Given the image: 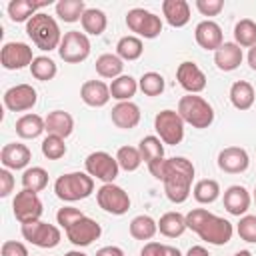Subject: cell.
Here are the masks:
<instances>
[{
  "label": "cell",
  "instance_id": "1",
  "mask_svg": "<svg viewBox=\"0 0 256 256\" xmlns=\"http://www.w3.org/2000/svg\"><path fill=\"white\" fill-rule=\"evenodd\" d=\"M192 180H194V164L188 158H184V156L166 158L162 184H164L166 198L170 202H174V204L186 202L190 196V190H192Z\"/></svg>",
  "mask_w": 256,
  "mask_h": 256
},
{
  "label": "cell",
  "instance_id": "2",
  "mask_svg": "<svg viewBox=\"0 0 256 256\" xmlns=\"http://www.w3.org/2000/svg\"><path fill=\"white\" fill-rule=\"evenodd\" d=\"M186 226L196 232L204 242L214 246H224L232 240L234 228L226 218H220L206 208H192L186 214Z\"/></svg>",
  "mask_w": 256,
  "mask_h": 256
},
{
  "label": "cell",
  "instance_id": "3",
  "mask_svg": "<svg viewBox=\"0 0 256 256\" xmlns=\"http://www.w3.org/2000/svg\"><path fill=\"white\" fill-rule=\"evenodd\" d=\"M26 34L28 38L34 42L36 48L44 50V52H50V50H56L62 42V32H60V26L58 22L44 14V12H38L34 14L28 22H26Z\"/></svg>",
  "mask_w": 256,
  "mask_h": 256
},
{
  "label": "cell",
  "instance_id": "4",
  "mask_svg": "<svg viewBox=\"0 0 256 256\" xmlns=\"http://www.w3.org/2000/svg\"><path fill=\"white\" fill-rule=\"evenodd\" d=\"M54 192L64 202L84 200L94 192V178L88 172H68L56 178Z\"/></svg>",
  "mask_w": 256,
  "mask_h": 256
},
{
  "label": "cell",
  "instance_id": "5",
  "mask_svg": "<svg viewBox=\"0 0 256 256\" xmlns=\"http://www.w3.org/2000/svg\"><path fill=\"white\" fill-rule=\"evenodd\" d=\"M176 112L180 114L184 124H190L192 128H198V130L208 128L214 122V108L208 104V100H204L198 94L182 96Z\"/></svg>",
  "mask_w": 256,
  "mask_h": 256
},
{
  "label": "cell",
  "instance_id": "6",
  "mask_svg": "<svg viewBox=\"0 0 256 256\" xmlns=\"http://www.w3.org/2000/svg\"><path fill=\"white\" fill-rule=\"evenodd\" d=\"M154 130L164 144L176 146L184 138V120L176 110H162L154 116Z\"/></svg>",
  "mask_w": 256,
  "mask_h": 256
},
{
  "label": "cell",
  "instance_id": "7",
  "mask_svg": "<svg viewBox=\"0 0 256 256\" xmlns=\"http://www.w3.org/2000/svg\"><path fill=\"white\" fill-rule=\"evenodd\" d=\"M126 26L138 36V38H156L162 32V20L150 10L144 8H132L126 14Z\"/></svg>",
  "mask_w": 256,
  "mask_h": 256
},
{
  "label": "cell",
  "instance_id": "8",
  "mask_svg": "<svg viewBox=\"0 0 256 256\" xmlns=\"http://www.w3.org/2000/svg\"><path fill=\"white\" fill-rule=\"evenodd\" d=\"M58 54L66 64H80L90 56V40L80 30H70L62 36Z\"/></svg>",
  "mask_w": 256,
  "mask_h": 256
},
{
  "label": "cell",
  "instance_id": "9",
  "mask_svg": "<svg viewBox=\"0 0 256 256\" xmlns=\"http://www.w3.org/2000/svg\"><path fill=\"white\" fill-rule=\"evenodd\" d=\"M84 168L86 172L96 178V180H102L104 184H112L120 172V166H118V160L116 156L104 152V150H98V152H92L86 156L84 160Z\"/></svg>",
  "mask_w": 256,
  "mask_h": 256
},
{
  "label": "cell",
  "instance_id": "10",
  "mask_svg": "<svg viewBox=\"0 0 256 256\" xmlns=\"http://www.w3.org/2000/svg\"><path fill=\"white\" fill-rule=\"evenodd\" d=\"M22 236H24V240H28L30 244H34L38 248H56L62 240L58 226L42 222V220L22 224Z\"/></svg>",
  "mask_w": 256,
  "mask_h": 256
},
{
  "label": "cell",
  "instance_id": "11",
  "mask_svg": "<svg viewBox=\"0 0 256 256\" xmlns=\"http://www.w3.org/2000/svg\"><path fill=\"white\" fill-rule=\"evenodd\" d=\"M96 200H98V206L104 212L114 214V216H122L130 208V196H128V192L124 188L116 186L114 182L112 184H102L96 190Z\"/></svg>",
  "mask_w": 256,
  "mask_h": 256
},
{
  "label": "cell",
  "instance_id": "12",
  "mask_svg": "<svg viewBox=\"0 0 256 256\" xmlns=\"http://www.w3.org/2000/svg\"><path fill=\"white\" fill-rule=\"evenodd\" d=\"M12 212H14V218L20 224H26V222L40 220V216L44 212V206H42V200L38 198L36 192H30V190L22 188L12 200Z\"/></svg>",
  "mask_w": 256,
  "mask_h": 256
},
{
  "label": "cell",
  "instance_id": "13",
  "mask_svg": "<svg viewBox=\"0 0 256 256\" xmlns=\"http://www.w3.org/2000/svg\"><path fill=\"white\" fill-rule=\"evenodd\" d=\"M32 48L24 42H6L0 50V62L6 70H22L34 62Z\"/></svg>",
  "mask_w": 256,
  "mask_h": 256
},
{
  "label": "cell",
  "instance_id": "14",
  "mask_svg": "<svg viewBox=\"0 0 256 256\" xmlns=\"http://www.w3.org/2000/svg\"><path fill=\"white\" fill-rule=\"evenodd\" d=\"M66 238L74 244V246H90L94 240L100 238L102 234V228L96 220L88 218L86 214L82 218H78L74 224H70L66 230Z\"/></svg>",
  "mask_w": 256,
  "mask_h": 256
},
{
  "label": "cell",
  "instance_id": "15",
  "mask_svg": "<svg viewBox=\"0 0 256 256\" xmlns=\"http://www.w3.org/2000/svg\"><path fill=\"white\" fill-rule=\"evenodd\" d=\"M38 102V92L30 84H16L4 92V106L10 112H26L32 110Z\"/></svg>",
  "mask_w": 256,
  "mask_h": 256
},
{
  "label": "cell",
  "instance_id": "16",
  "mask_svg": "<svg viewBox=\"0 0 256 256\" xmlns=\"http://www.w3.org/2000/svg\"><path fill=\"white\" fill-rule=\"evenodd\" d=\"M176 80L188 94H200L206 88V74L194 62H182L176 68Z\"/></svg>",
  "mask_w": 256,
  "mask_h": 256
},
{
  "label": "cell",
  "instance_id": "17",
  "mask_svg": "<svg viewBox=\"0 0 256 256\" xmlns=\"http://www.w3.org/2000/svg\"><path fill=\"white\" fill-rule=\"evenodd\" d=\"M250 164L248 152L240 146H228L218 154V168L228 174H242Z\"/></svg>",
  "mask_w": 256,
  "mask_h": 256
},
{
  "label": "cell",
  "instance_id": "18",
  "mask_svg": "<svg viewBox=\"0 0 256 256\" xmlns=\"http://www.w3.org/2000/svg\"><path fill=\"white\" fill-rule=\"evenodd\" d=\"M194 38H196L198 46L204 48V50H214L216 52L224 44L222 28L214 20H202V22H198L196 28H194Z\"/></svg>",
  "mask_w": 256,
  "mask_h": 256
},
{
  "label": "cell",
  "instance_id": "19",
  "mask_svg": "<svg viewBox=\"0 0 256 256\" xmlns=\"http://www.w3.org/2000/svg\"><path fill=\"white\" fill-rule=\"evenodd\" d=\"M30 160H32V152L22 142L4 144V148L0 152V162L8 170H22V168H26L30 164Z\"/></svg>",
  "mask_w": 256,
  "mask_h": 256
},
{
  "label": "cell",
  "instance_id": "20",
  "mask_svg": "<svg viewBox=\"0 0 256 256\" xmlns=\"http://www.w3.org/2000/svg\"><path fill=\"white\" fill-rule=\"evenodd\" d=\"M80 98L86 106H92V108H102L110 102L112 94H110V86L102 80H88L82 84L80 88Z\"/></svg>",
  "mask_w": 256,
  "mask_h": 256
},
{
  "label": "cell",
  "instance_id": "21",
  "mask_svg": "<svg viewBox=\"0 0 256 256\" xmlns=\"http://www.w3.org/2000/svg\"><path fill=\"white\" fill-rule=\"evenodd\" d=\"M242 48L236 42H224L216 52H214V64L222 72H232L242 64Z\"/></svg>",
  "mask_w": 256,
  "mask_h": 256
},
{
  "label": "cell",
  "instance_id": "22",
  "mask_svg": "<svg viewBox=\"0 0 256 256\" xmlns=\"http://www.w3.org/2000/svg\"><path fill=\"white\" fill-rule=\"evenodd\" d=\"M250 202H252L250 192L240 184H234L224 192V208L232 216H244L250 208Z\"/></svg>",
  "mask_w": 256,
  "mask_h": 256
},
{
  "label": "cell",
  "instance_id": "23",
  "mask_svg": "<svg viewBox=\"0 0 256 256\" xmlns=\"http://www.w3.org/2000/svg\"><path fill=\"white\" fill-rule=\"evenodd\" d=\"M110 118H112L114 126H118L122 130H132L140 122V108H138V104H134L130 100L128 102H118L112 108Z\"/></svg>",
  "mask_w": 256,
  "mask_h": 256
},
{
  "label": "cell",
  "instance_id": "24",
  "mask_svg": "<svg viewBox=\"0 0 256 256\" xmlns=\"http://www.w3.org/2000/svg\"><path fill=\"white\" fill-rule=\"evenodd\" d=\"M162 14H164L166 22L174 28H182L190 22V6L186 0H164Z\"/></svg>",
  "mask_w": 256,
  "mask_h": 256
},
{
  "label": "cell",
  "instance_id": "25",
  "mask_svg": "<svg viewBox=\"0 0 256 256\" xmlns=\"http://www.w3.org/2000/svg\"><path fill=\"white\" fill-rule=\"evenodd\" d=\"M44 122H46V132L54 134V136H60V138H68L72 134V130H74V118L64 110L48 112Z\"/></svg>",
  "mask_w": 256,
  "mask_h": 256
},
{
  "label": "cell",
  "instance_id": "26",
  "mask_svg": "<svg viewBox=\"0 0 256 256\" xmlns=\"http://www.w3.org/2000/svg\"><path fill=\"white\" fill-rule=\"evenodd\" d=\"M256 100V92H254V86L246 80H236L232 86H230V102L236 110H248L252 108Z\"/></svg>",
  "mask_w": 256,
  "mask_h": 256
},
{
  "label": "cell",
  "instance_id": "27",
  "mask_svg": "<svg viewBox=\"0 0 256 256\" xmlns=\"http://www.w3.org/2000/svg\"><path fill=\"white\" fill-rule=\"evenodd\" d=\"M46 130V122L38 114H24L16 120V134L24 140H34Z\"/></svg>",
  "mask_w": 256,
  "mask_h": 256
},
{
  "label": "cell",
  "instance_id": "28",
  "mask_svg": "<svg viewBox=\"0 0 256 256\" xmlns=\"http://www.w3.org/2000/svg\"><path fill=\"white\" fill-rule=\"evenodd\" d=\"M186 228V216H182L180 212H166L158 220V232L166 238H178Z\"/></svg>",
  "mask_w": 256,
  "mask_h": 256
},
{
  "label": "cell",
  "instance_id": "29",
  "mask_svg": "<svg viewBox=\"0 0 256 256\" xmlns=\"http://www.w3.org/2000/svg\"><path fill=\"white\" fill-rule=\"evenodd\" d=\"M50 2H32V0H12L8 2V16L12 22H28L34 14H38V8L46 6Z\"/></svg>",
  "mask_w": 256,
  "mask_h": 256
},
{
  "label": "cell",
  "instance_id": "30",
  "mask_svg": "<svg viewBox=\"0 0 256 256\" xmlns=\"http://www.w3.org/2000/svg\"><path fill=\"white\" fill-rule=\"evenodd\" d=\"M138 92V80H134L130 74H122L110 82V94L118 102H128Z\"/></svg>",
  "mask_w": 256,
  "mask_h": 256
},
{
  "label": "cell",
  "instance_id": "31",
  "mask_svg": "<svg viewBox=\"0 0 256 256\" xmlns=\"http://www.w3.org/2000/svg\"><path fill=\"white\" fill-rule=\"evenodd\" d=\"M94 66H96L98 76L114 80V78L122 76L124 60H122L118 54H102V56H98V58H96V64H94Z\"/></svg>",
  "mask_w": 256,
  "mask_h": 256
},
{
  "label": "cell",
  "instance_id": "32",
  "mask_svg": "<svg viewBox=\"0 0 256 256\" xmlns=\"http://www.w3.org/2000/svg\"><path fill=\"white\" fill-rule=\"evenodd\" d=\"M156 232H158V222L148 214H140L130 222V236L136 240H152Z\"/></svg>",
  "mask_w": 256,
  "mask_h": 256
},
{
  "label": "cell",
  "instance_id": "33",
  "mask_svg": "<svg viewBox=\"0 0 256 256\" xmlns=\"http://www.w3.org/2000/svg\"><path fill=\"white\" fill-rule=\"evenodd\" d=\"M80 22H82L84 32L92 34V36H100L108 26V18L100 8H86V12H84Z\"/></svg>",
  "mask_w": 256,
  "mask_h": 256
},
{
  "label": "cell",
  "instance_id": "34",
  "mask_svg": "<svg viewBox=\"0 0 256 256\" xmlns=\"http://www.w3.org/2000/svg\"><path fill=\"white\" fill-rule=\"evenodd\" d=\"M84 12H86L84 0H60V2L56 4V16H58L60 20L68 22V24L82 20Z\"/></svg>",
  "mask_w": 256,
  "mask_h": 256
},
{
  "label": "cell",
  "instance_id": "35",
  "mask_svg": "<svg viewBox=\"0 0 256 256\" xmlns=\"http://www.w3.org/2000/svg\"><path fill=\"white\" fill-rule=\"evenodd\" d=\"M142 52H144V44H142V40H140L138 36H134V34L122 36V38L118 40V44H116V54H118L122 60H128V62L138 60V58L142 56Z\"/></svg>",
  "mask_w": 256,
  "mask_h": 256
},
{
  "label": "cell",
  "instance_id": "36",
  "mask_svg": "<svg viewBox=\"0 0 256 256\" xmlns=\"http://www.w3.org/2000/svg\"><path fill=\"white\" fill-rule=\"evenodd\" d=\"M192 196L196 202L200 204H212L214 200H218L220 196V184L212 178H204V180H198L194 184V190H192Z\"/></svg>",
  "mask_w": 256,
  "mask_h": 256
},
{
  "label": "cell",
  "instance_id": "37",
  "mask_svg": "<svg viewBox=\"0 0 256 256\" xmlns=\"http://www.w3.org/2000/svg\"><path fill=\"white\" fill-rule=\"evenodd\" d=\"M234 40L240 48L256 46V22L250 18H242L234 26Z\"/></svg>",
  "mask_w": 256,
  "mask_h": 256
},
{
  "label": "cell",
  "instance_id": "38",
  "mask_svg": "<svg viewBox=\"0 0 256 256\" xmlns=\"http://www.w3.org/2000/svg\"><path fill=\"white\" fill-rule=\"evenodd\" d=\"M48 184V172L42 168V166H32V168H26L24 174H22V186L24 190H30V192H40L44 190Z\"/></svg>",
  "mask_w": 256,
  "mask_h": 256
},
{
  "label": "cell",
  "instance_id": "39",
  "mask_svg": "<svg viewBox=\"0 0 256 256\" xmlns=\"http://www.w3.org/2000/svg\"><path fill=\"white\" fill-rule=\"evenodd\" d=\"M164 142L158 138V136H144L142 140H140V144H138V150H140V154H142V160L146 162V164H150V162H154V160H160V158H164V146H162Z\"/></svg>",
  "mask_w": 256,
  "mask_h": 256
},
{
  "label": "cell",
  "instance_id": "40",
  "mask_svg": "<svg viewBox=\"0 0 256 256\" xmlns=\"http://www.w3.org/2000/svg\"><path fill=\"white\" fill-rule=\"evenodd\" d=\"M30 72H32V76L36 80L48 82V80H52L56 76L58 68H56V62L52 58H48V56H36L34 62L30 64Z\"/></svg>",
  "mask_w": 256,
  "mask_h": 256
},
{
  "label": "cell",
  "instance_id": "41",
  "mask_svg": "<svg viewBox=\"0 0 256 256\" xmlns=\"http://www.w3.org/2000/svg\"><path fill=\"white\" fill-rule=\"evenodd\" d=\"M116 160H118V166H120L122 170H126V172H134V170H138L140 164L144 162L140 150L134 148V146H122V148H118V152H116Z\"/></svg>",
  "mask_w": 256,
  "mask_h": 256
},
{
  "label": "cell",
  "instance_id": "42",
  "mask_svg": "<svg viewBox=\"0 0 256 256\" xmlns=\"http://www.w3.org/2000/svg\"><path fill=\"white\" fill-rule=\"evenodd\" d=\"M138 88L146 96H160L164 92V76L158 72H144L138 80Z\"/></svg>",
  "mask_w": 256,
  "mask_h": 256
},
{
  "label": "cell",
  "instance_id": "43",
  "mask_svg": "<svg viewBox=\"0 0 256 256\" xmlns=\"http://www.w3.org/2000/svg\"><path fill=\"white\" fill-rule=\"evenodd\" d=\"M40 146H42V154H44L48 160H60V158L66 154L64 138L54 136V134H48V136L42 140Z\"/></svg>",
  "mask_w": 256,
  "mask_h": 256
},
{
  "label": "cell",
  "instance_id": "44",
  "mask_svg": "<svg viewBox=\"0 0 256 256\" xmlns=\"http://www.w3.org/2000/svg\"><path fill=\"white\" fill-rule=\"evenodd\" d=\"M236 232L238 236L244 240V242H250V244H256V216L252 214H244L236 226Z\"/></svg>",
  "mask_w": 256,
  "mask_h": 256
},
{
  "label": "cell",
  "instance_id": "45",
  "mask_svg": "<svg viewBox=\"0 0 256 256\" xmlns=\"http://www.w3.org/2000/svg\"><path fill=\"white\" fill-rule=\"evenodd\" d=\"M84 214L78 210V208H74V206H64V208H60L58 212H56V220H58V224L66 230L70 224H74L78 218H82Z\"/></svg>",
  "mask_w": 256,
  "mask_h": 256
},
{
  "label": "cell",
  "instance_id": "46",
  "mask_svg": "<svg viewBox=\"0 0 256 256\" xmlns=\"http://www.w3.org/2000/svg\"><path fill=\"white\" fill-rule=\"evenodd\" d=\"M196 8L202 16H218L224 10L222 0H196Z\"/></svg>",
  "mask_w": 256,
  "mask_h": 256
},
{
  "label": "cell",
  "instance_id": "47",
  "mask_svg": "<svg viewBox=\"0 0 256 256\" xmlns=\"http://www.w3.org/2000/svg\"><path fill=\"white\" fill-rule=\"evenodd\" d=\"M2 256H28V248L22 244V242H16V240H6L2 244Z\"/></svg>",
  "mask_w": 256,
  "mask_h": 256
},
{
  "label": "cell",
  "instance_id": "48",
  "mask_svg": "<svg viewBox=\"0 0 256 256\" xmlns=\"http://www.w3.org/2000/svg\"><path fill=\"white\" fill-rule=\"evenodd\" d=\"M12 190H14V176L8 168H2L0 170V196L6 198V196H10Z\"/></svg>",
  "mask_w": 256,
  "mask_h": 256
},
{
  "label": "cell",
  "instance_id": "49",
  "mask_svg": "<svg viewBox=\"0 0 256 256\" xmlns=\"http://www.w3.org/2000/svg\"><path fill=\"white\" fill-rule=\"evenodd\" d=\"M162 246H164V244L150 240V242H146L144 248L140 250V256H160V254H162Z\"/></svg>",
  "mask_w": 256,
  "mask_h": 256
},
{
  "label": "cell",
  "instance_id": "50",
  "mask_svg": "<svg viewBox=\"0 0 256 256\" xmlns=\"http://www.w3.org/2000/svg\"><path fill=\"white\" fill-rule=\"evenodd\" d=\"M96 256H124V252H122V248H118V246H102V248L96 252Z\"/></svg>",
  "mask_w": 256,
  "mask_h": 256
},
{
  "label": "cell",
  "instance_id": "51",
  "mask_svg": "<svg viewBox=\"0 0 256 256\" xmlns=\"http://www.w3.org/2000/svg\"><path fill=\"white\" fill-rule=\"evenodd\" d=\"M186 256H210V254H208V250H206L204 246H192V248L186 252Z\"/></svg>",
  "mask_w": 256,
  "mask_h": 256
},
{
  "label": "cell",
  "instance_id": "52",
  "mask_svg": "<svg viewBox=\"0 0 256 256\" xmlns=\"http://www.w3.org/2000/svg\"><path fill=\"white\" fill-rule=\"evenodd\" d=\"M160 256H182V252L178 250V248H174V246H162V254Z\"/></svg>",
  "mask_w": 256,
  "mask_h": 256
},
{
  "label": "cell",
  "instance_id": "53",
  "mask_svg": "<svg viewBox=\"0 0 256 256\" xmlns=\"http://www.w3.org/2000/svg\"><path fill=\"white\" fill-rule=\"evenodd\" d=\"M248 64H250L252 70H256V46H252L248 50Z\"/></svg>",
  "mask_w": 256,
  "mask_h": 256
},
{
  "label": "cell",
  "instance_id": "54",
  "mask_svg": "<svg viewBox=\"0 0 256 256\" xmlns=\"http://www.w3.org/2000/svg\"><path fill=\"white\" fill-rule=\"evenodd\" d=\"M64 256H88V254H84V252H80V250H70V252H66Z\"/></svg>",
  "mask_w": 256,
  "mask_h": 256
},
{
  "label": "cell",
  "instance_id": "55",
  "mask_svg": "<svg viewBox=\"0 0 256 256\" xmlns=\"http://www.w3.org/2000/svg\"><path fill=\"white\" fill-rule=\"evenodd\" d=\"M234 256H252V254H250L248 250H240V252H236Z\"/></svg>",
  "mask_w": 256,
  "mask_h": 256
},
{
  "label": "cell",
  "instance_id": "56",
  "mask_svg": "<svg viewBox=\"0 0 256 256\" xmlns=\"http://www.w3.org/2000/svg\"><path fill=\"white\" fill-rule=\"evenodd\" d=\"M254 202H256V188H254Z\"/></svg>",
  "mask_w": 256,
  "mask_h": 256
}]
</instances>
